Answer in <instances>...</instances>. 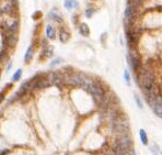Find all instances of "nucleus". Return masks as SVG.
I'll list each match as a JSON object with an SVG mask.
<instances>
[{"label":"nucleus","instance_id":"1","mask_svg":"<svg viewBox=\"0 0 162 155\" xmlns=\"http://www.w3.org/2000/svg\"><path fill=\"white\" fill-rule=\"evenodd\" d=\"M131 142L128 138H123V139L116 140V142L114 144V151L116 154L118 155H125L129 151Z\"/></svg>","mask_w":162,"mask_h":155},{"label":"nucleus","instance_id":"2","mask_svg":"<svg viewBox=\"0 0 162 155\" xmlns=\"http://www.w3.org/2000/svg\"><path fill=\"white\" fill-rule=\"evenodd\" d=\"M88 90H89L90 93L92 94L93 97L96 98V99H98L99 101H102V99L104 98V90H103V88H102L98 83L92 81V84H91V86L89 87Z\"/></svg>","mask_w":162,"mask_h":155},{"label":"nucleus","instance_id":"3","mask_svg":"<svg viewBox=\"0 0 162 155\" xmlns=\"http://www.w3.org/2000/svg\"><path fill=\"white\" fill-rule=\"evenodd\" d=\"M143 85L146 91L153 90V86H155V77L153 74L150 71H145V74L143 75Z\"/></svg>","mask_w":162,"mask_h":155},{"label":"nucleus","instance_id":"4","mask_svg":"<svg viewBox=\"0 0 162 155\" xmlns=\"http://www.w3.org/2000/svg\"><path fill=\"white\" fill-rule=\"evenodd\" d=\"M128 59H129V64L131 65V67H133V69L135 71H137L138 69H139L140 67V58L139 56L136 54V51H131V53H130V56L128 57Z\"/></svg>","mask_w":162,"mask_h":155},{"label":"nucleus","instance_id":"5","mask_svg":"<svg viewBox=\"0 0 162 155\" xmlns=\"http://www.w3.org/2000/svg\"><path fill=\"white\" fill-rule=\"evenodd\" d=\"M149 103H150V106H151V108L153 109V111H155V113H156L159 118H161L162 117V114H161V98L156 96V97L153 98Z\"/></svg>","mask_w":162,"mask_h":155},{"label":"nucleus","instance_id":"6","mask_svg":"<svg viewBox=\"0 0 162 155\" xmlns=\"http://www.w3.org/2000/svg\"><path fill=\"white\" fill-rule=\"evenodd\" d=\"M49 77H51L52 84L55 85V86H57V87H61V85L64 83V76H63L60 73H58V71L52 73Z\"/></svg>","mask_w":162,"mask_h":155},{"label":"nucleus","instance_id":"7","mask_svg":"<svg viewBox=\"0 0 162 155\" xmlns=\"http://www.w3.org/2000/svg\"><path fill=\"white\" fill-rule=\"evenodd\" d=\"M66 79H68V83H69V84H71L72 86H79V87H81L83 78L81 77L80 75L72 74V75H68Z\"/></svg>","mask_w":162,"mask_h":155},{"label":"nucleus","instance_id":"8","mask_svg":"<svg viewBox=\"0 0 162 155\" xmlns=\"http://www.w3.org/2000/svg\"><path fill=\"white\" fill-rule=\"evenodd\" d=\"M79 32L81 35L83 36H89L90 35V29L89 26H87L86 23H81L79 26Z\"/></svg>","mask_w":162,"mask_h":155},{"label":"nucleus","instance_id":"9","mask_svg":"<svg viewBox=\"0 0 162 155\" xmlns=\"http://www.w3.org/2000/svg\"><path fill=\"white\" fill-rule=\"evenodd\" d=\"M59 39L63 43H66L68 40L70 39V34L68 33V31H66L65 29H60V32H59Z\"/></svg>","mask_w":162,"mask_h":155},{"label":"nucleus","instance_id":"10","mask_svg":"<svg viewBox=\"0 0 162 155\" xmlns=\"http://www.w3.org/2000/svg\"><path fill=\"white\" fill-rule=\"evenodd\" d=\"M46 34H47V38L51 40H54L56 38V34H55V29L54 26L48 24L47 28H46Z\"/></svg>","mask_w":162,"mask_h":155},{"label":"nucleus","instance_id":"11","mask_svg":"<svg viewBox=\"0 0 162 155\" xmlns=\"http://www.w3.org/2000/svg\"><path fill=\"white\" fill-rule=\"evenodd\" d=\"M65 7H66L68 10L75 9L78 7V1L77 0H66L65 1Z\"/></svg>","mask_w":162,"mask_h":155},{"label":"nucleus","instance_id":"12","mask_svg":"<svg viewBox=\"0 0 162 155\" xmlns=\"http://www.w3.org/2000/svg\"><path fill=\"white\" fill-rule=\"evenodd\" d=\"M49 18H51L52 20H54V21H56V22H61L63 21V17L60 16V14H58L56 11H53V12H51V14H49Z\"/></svg>","mask_w":162,"mask_h":155},{"label":"nucleus","instance_id":"13","mask_svg":"<svg viewBox=\"0 0 162 155\" xmlns=\"http://www.w3.org/2000/svg\"><path fill=\"white\" fill-rule=\"evenodd\" d=\"M139 135H140V139H141V142L146 145V144H148V136H147V133L146 131L143 129H141L139 131Z\"/></svg>","mask_w":162,"mask_h":155},{"label":"nucleus","instance_id":"14","mask_svg":"<svg viewBox=\"0 0 162 155\" xmlns=\"http://www.w3.org/2000/svg\"><path fill=\"white\" fill-rule=\"evenodd\" d=\"M32 56H33V47L32 46H30L28 51L25 53V56H24V61L25 62H30L32 59Z\"/></svg>","mask_w":162,"mask_h":155},{"label":"nucleus","instance_id":"15","mask_svg":"<svg viewBox=\"0 0 162 155\" xmlns=\"http://www.w3.org/2000/svg\"><path fill=\"white\" fill-rule=\"evenodd\" d=\"M21 76H22V69H19V71H16V74L13 75V81H19L20 78H21Z\"/></svg>","mask_w":162,"mask_h":155},{"label":"nucleus","instance_id":"16","mask_svg":"<svg viewBox=\"0 0 162 155\" xmlns=\"http://www.w3.org/2000/svg\"><path fill=\"white\" fill-rule=\"evenodd\" d=\"M124 79H125V81H126V84L127 85L130 84V75H129V73H128L127 69H125L124 71Z\"/></svg>","mask_w":162,"mask_h":155},{"label":"nucleus","instance_id":"17","mask_svg":"<svg viewBox=\"0 0 162 155\" xmlns=\"http://www.w3.org/2000/svg\"><path fill=\"white\" fill-rule=\"evenodd\" d=\"M96 12V10L92 9V8H89V9H87L86 10V16L87 18H91V17L93 16V13Z\"/></svg>","mask_w":162,"mask_h":155},{"label":"nucleus","instance_id":"18","mask_svg":"<svg viewBox=\"0 0 162 155\" xmlns=\"http://www.w3.org/2000/svg\"><path fill=\"white\" fill-rule=\"evenodd\" d=\"M53 51H54V50H53V47H52V46H48L47 47V50H46V53H45V56H47V57H51L52 55H53Z\"/></svg>","mask_w":162,"mask_h":155},{"label":"nucleus","instance_id":"19","mask_svg":"<svg viewBox=\"0 0 162 155\" xmlns=\"http://www.w3.org/2000/svg\"><path fill=\"white\" fill-rule=\"evenodd\" d=\"M61 63V58H57V59H55L54 62H52L51 63V67H54V66H56V65H58V64H60Z\"/></svg>","mask_w":162,"mask_h":155},{"label":"nucleus","instance_id":"20","mask_svg":"<svg viewBox=\"0 0 162 155\" xmlns=\"http://www.w3.org/2000/svg\"><path fill=\"white\" fill-rule=\"evenodd\" d=\"M135 100H136L137 105H138V108H141L143 109V102L140 101V98L138 96H135Z\"/></svg>","mask_w":162,"mask_h":155},{"label":"nucleus","instance_id":"21","mask_svg":"<svg viewBox=\"0 0 162 155\" xmlns=\"http://www.w3.org/2000/svg\"><path fill=\"white\" fill-rule=\"evenodd\" d=\"M143 0H133V5H135V6H137V5H139L140 2H141Z\"/></svg>","mask_w":162,"mask_h":155},{"label":"nucleus","instance_id":"22","mask_svg":"<svg viewBox=\"0 0 162 155\" xmlns=\"http://www.w3.org/2000/svg\"><path fill=\"white\" fill-rule=\"evenodd\" d=\"M11 66H12V63H11V62H10V63H9V65H8V68H7V73H8V71H9L10 69H11Z\"/></svg>","mask_w":162,"mask_h":155}]
</instances>
